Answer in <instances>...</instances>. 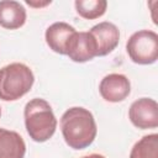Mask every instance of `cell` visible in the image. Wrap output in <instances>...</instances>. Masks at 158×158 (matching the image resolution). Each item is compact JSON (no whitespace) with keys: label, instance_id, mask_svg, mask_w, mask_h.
I'll list each match as a JSON object with an SVG mask.
<instances>
[{"label":"cell","instance_id":"1","mask_svg":"<svg viewBox=\"0 0 158 158\" xmlns=\"http://www.w3.org/2000/svg\"><path fill=\"white\" fill-rule=\"evenodd\" d=\"M60 131L65 143L73 149H84L96 138L98 127L94 115L85 107L68 109L60 117Z\"/></svg>","mask_w":158,"mask_h":158},{"label":"cell","instance_id":"2","mask_svg":"<svg viewBox=\"0 0 158 158\" xmlns=\"http://www.w3.org/2000/svg\"><path fill=\"white\" fill-rule=\"evenodd\" d=\"M25 127L30 138L42 143L48 141L56 132L57 118L52 106L44 99L35 98L25 105Z\"/></svg>","mask_w":158,"mask_h":158},{"label":"cell","instance_id":"3","mask_svg":"<svg viewBox=\"0 0 158 158\" xmlns=\"http://www.w3.org/2000/svg\"><path fill=\"white\" fill-rule=\"evenodd\" d=\"M35 83L31 68L23 63H10L0 69V99L15 101L26 95Z\"/></svg>","mask_w":158,"mask_h":158},{"label":"cell","instance_id":"4","mask_svg":"<svg viewBox=\"0 0 158 158\" xmlns=\"http://www.w3.org/2000/svg\"><path fill=\"white\" fill-rule=\"evenodd\" d=\"M126 51L133 63L153 64L158 59V35L151 30H139L127 40Z\"/></svg>","mask_w":158,"mask_h":158},{"label":"cell","instance_id":"5","mask_svg":"<svg viewBox=\"0 0 158 158\" xmlns=\"http://www.w3.org/2000/svg\"><path fill=\"white\" fill-rule=\"evenodd\" d=\"M128 118L137 128H156L158 126L157 101L151 98H141L133 101L128 110Z\"/></svg>","mask_w":158,"mask_h":158},{"label":"cell","instance_id":"6","mask_svg":"<svg viewBox=\"0 0 158 158\" xmlns=\"http://www.w3.org/2000/svg\"><path fill=\"white\" fill-rule=\"evenodd\" d=\"M96 43L89 32L75 31L67 44L65 56L75 63H85L96 57Z\"/></svg>","mask_w":158,"mask_h":158},{"label":"cell","instance_id":"7","mask_svg":"<svg viewBox=\"0 0 158 158\" xmlns=\"http://www.w3.org/2000/svg\"><path fill=\"white\" fill-rule=\"evenodd\" d=\"M99 93L105 101L120 102L123 101L131 93L130 79L125 74L111 73L105 75L99 84Z\"/></svg>","mask_w":158,"mask_h":158},{"label":"cell","instance_id":"8","mask_svg":"<svg viewBox=\"0 0 158 158\" xmlns=\"http://www.w3.org/2000/svg\"><path fill=\"white\" fill-rule=\"evenodd\" d=\"M96 43V57H104L111 53L120 42V31L116 25L109 21L99 22L89 31Z\"/></svg>","mask_w":158,"mask_h":158},{"label":"cell","instance_id":"9","mask_svg":"<svg viewBox=\"0 0 158 158\" xmlns=\"http://www.w3.org/2000/svg\"><path fill=\"white\" fill-rule=\"evenodd\" d=\"M75 32V28L67 22L59 21L49 25L46 30L44 38L47 46L56 53L65 56V48L70 36Z\"/></svg>","mask_w":158,"mask_h":158},{"label":"cell","instance_id":"10","mask_svg":"<svg viewBox=\"0 0 158 158\" xmlns=\"http://www.w3.org/2000/svg\"><path fill=\"white\" fill-rule=\"evenodd\" d=\"M26 9L19 1H0V26L6 30H17L26 22Z\"/></svg>","mask_w":158,"mask_h":158},{"label":"cell","instance_id":"11","mask_svg":"<svg viewBox=\"0 0 158 158\" xmlns=\"http://www.w3.org/2000/svg\"><path fill=\"white\" fill-rule=\"evenodd\" d=\"M26 143L15 131L0 128V158H23Z\"/></svg>","mask_w":158,"mask_h":158},{"label":"cell","instance_id":"12","mask_svg":"<svg viewBox=\"0 0 158 158\" xmlns=\"http://www.w3.org/2000/svg\"><path fill=\"white\" fill-rule=\"evenodd\" d=\"M130 158H158V135H146L137 141L130 152Z\"/></svg>","mask_w":158,"mask_h":158},{"label":"cell","instance_id":"13","mask_svg":"<svg viewBox=\"0 0 158 158\" xmlns=\"http://www.w3.org/2000/svg\"><path fill=\"white\" fill-rule=\"evenodd\" d=\"M75 11L79 16L86 20L101 17L107 9L106 0H77L74 2Z\"/></svg>","mask_w":158,"mask_h":158},{"label":"cell","instance_id":"14","mask_svg":"<svg viewBox=\"0 0 158 158\" xmlns=\"http://www.w3.org/2000/svg\"><path fill=\"white\" fill-rule=\"evenodd\" d=\"M52 1L49 0V1H43V2H33V1H26V4L27 5H30V6H32V7H43V6H47V5H49Z\"/></svg>","mask_w":158,"mask_h":158},{"label":"cell","instance_id":"15","mask_svg":"<svg viewBox=\"0 0 158 158\" xmlns=\"http://www.w3.org/2000/svg\"><path fill=\"white\" fill-rule=\"evenodd\" d=\"M80 158H105V157L102 154H99V153H91V154H88V156H84Z\"/></svg>","mask_w":158,"mask_h":158},{"label":"cell","instance_id":"16","mask_svg":"<svg viewBox=\"0 0 158 158\" xmlns=\"http://www.w3.org/2000/svg\"><path fill=\"white\" fill-rule=\"evenodd\" d=\"M0 117H1V107H0Z\"/></svg>","mask_w":158,"mask_h":158}]
</instances>
